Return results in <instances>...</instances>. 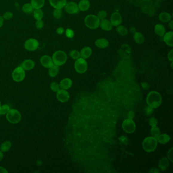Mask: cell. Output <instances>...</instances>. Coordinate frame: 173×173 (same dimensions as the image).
<instances>
[{
	"label": "cell",
	"mask_w": 173,
	"mask_h": 173,
	"mask_svg": "<svg viewBox=\"0 0 173 173\" xmlns=\"http://www.w3.org/2000/svg\"><path fill=\"white\" fill-rule=\"evenodd\" d=\"M95 45L99 48H105L109 45V42L107 39L104 38L97 39L95 42Z\"/></svg>",
	"instance_id": "19"
},
{
	"label": "cell",
	"mask_w": 173,
	"mask_h": 173,
	"mask_svg": "<svg viewBox=\"0 0 173 173\" xmlns=\"http://www.w3.org/2000/svg\"><path fill=\"white\" fill-rule=\"evenodd\" d=\"M173 148H171L168 151V157L169 159L170 160V161L171 162H173Z\"/></svg>",
	"instance_id": "44"
},
{
	"label": "cell",
	"mask_w": 173,
	"mask_h": 173,
	"mask_svg": "<svg viewBox=\"0 0 173 173\" xmlns=\"http://www.w3.org/2000/svg\"><path fill=\"white\" fill-rule=\"evenodd\" d=\"M70 56L72 59H77L80 56V53L76 50H73L70 52Z\"/></svg>",
	"instance_id": "36"
},
{
	"label": "cell",
	"mask_w": 173,
	"mask_h": 173,
	"mask_svg": "<svg viewBox=\"0 0 173 173\" xmlns=\"http://www.w3.org/2000/svg\"><path fill=\"white\" fill-rule=\"evenodd\" d=\"M134 41L138 44H142L144 42L145 38L144 36L140 32H136L134 35Z\"/></svg>",
	"instance_id": "26"
},
{
	"label": "cell",
	"mask_w": 173,
	"mask_h": 173,
	"mask_svg": "<svg viewBox=\"0 0 173 173\" xmlns=\"http://www.w3.org/2000/svg\"><path fill=\"white\" fill-rule=\"evenodd\" d=\"M6 114L7 120L12 124L19 123L22 119L21 114L17 110L10 109Z\"/></svg>",
	"instance_id": "5"
},
{
	"label": "cell",
	"mask_w": 173,
	"mask_h": 173,
	"mask_svg": "<svg viewBox=\"0 0 173 173\" xmlns=\"http://www.w3.org/2000/svg\"><path fill=\"white\" fill-rule=\"evenodd\" d=\"M64 28H62V27H59V28H57V30H56V32L59 35H62V34H63L64 33Z\"/></svg>",
	"instance_id": "47"
},
{
	"label": "cell",
	"mask_w": 173,
	"mask_h": 173,
	"mask_svg": "<svg viewBox=\"0 0 173 173\" xmlns=\"http://www.w3.org/2000/svg\"><path fill=\"white\" fill-rule=\"evenodd\" d=\"M10 110V107L8 105H3L0 107V115L6 114Z\"/></svg>",
	"instance_id": "34"
},
{
	"label": "cell",
	"mask_w": 173,
	"mask_h": 173,
	"mask_svg": "<svg viewBox=\"0 0 173 173\" xmlns=\"http://www.w3.org/2000/svg\"><path fill=\"white\" fill-rule=\"evenodd\" d=\"M3 17H2V16H0V27H2V25H3Z\"/></svg>",
	"instance_id": "52"
},
{
	"label": "cell",
	"mask_w": 173,
	"mask_h": 173,
	"mask_svg": "<svg viewBox=\"0 0 173 173\" xmlns=\"http://www.w3.org/2000/svg\"><path fill=\"white\" fill-rule=\"evenodd\" d=\"M157 140L153 137H148L145 138L143 142V148L147 152L154 151L157 146Z\"/></svg>",
	"instance_id": "2"
},
{
	"label": "cell",
	"mask_w": 173,
	"mask_h": 173,
	"mask_svg": "<svg viewBox=\"0 0 173 173\" xmlns=\"http://www.w3.org/2000/svg\"><path fill=\"white\" fill-rule=\"evenodd\" d=\"M25 70L21 66L16 68L12 74V77L14 81L19 82L24 80L25 78Z\"/></svg>",
	"instance_id": "7"
},
{
	"label": "cell",
	"mask_w": 173,
	"mask_h": 173,
	"mask_svg": "<svg viewBox=\"0 0 173 173\" xmlns=\"http://www.w3.org/2000/svg\"><path fill=\"white\" fill-rule=\"evenodd\" d=\"M50 88L54 92H57L60 88L59 84L56 82H52L50 84Z\"/></svg>",
	"instance_id": "37"
},
{
	"label": "cell",
	"mask_w": 173,
	"mask_h": 173,
	"mask_svg": "<svg viewBox=\"0 0 173 173\" xmlns=\"http://www.w3.org/2000/svg\"><path fill=\"white\" fill-rule=\"evenodd\" d=\"M155 32L157 35L163 37L166 33L165 27L161 24H157L155 27Z\"/></svg>",
	"instance_id": "24"
},
{
	"label": "cell",
	"mask_w": 173,
	"mask_h": 173,
	"mask_svg": "<svg viewBox=\"0 0 173 173\" xmlns=\"http://www.w3.org/2000/svg\"><path fill=\"white\" fill-rule=\"evenodd\" d=\"M8 173V171H7L6 169L4 168L3 167H1V166H0V173Z\"/></svg>",
	"instance_id": "50"
},
{
	"label": "cell",
	"mask_w": 173,
	"mask_h": 173,
	"mask_svg": "<svg viewBox=\"0 0 173 173\" xmlns=\"http://www.w3.org/2000/svg\"><path fill=\"white\" fill-rule=\"evenodd\" d=\"M133 29H134V30H133V27H131V29H130V30H131V32H133V33H134L136 32V29H134V28Z\"/></svg>",
	"instance_id": "54"
},
{
	"label": "cell",
	"mask_w": 173,
	"mask_h": 173,
	"mask_svg": "<svg viewBox=\"0 0 173 173\" xmlns=\"http://www.w3.org/2000/svg\"><path fill=\"white\" fill-rule=\"evenodd\" d=\"M59 71V66L54 65L50 68L48 70V74L51 77H55L58 74Z\"/></svg>",
	"instance_id": "28"
},
{
	"label": "cell",
	"mask_w": 173,
	"mask_h": 173,
	"mask_svg": "<svg viewBox=\"0 0 173 173\" xmlns=\"http://www.w3.org/2000/svg\"><path fill=\"white\" fill-rule=\"evenodd\" d=\"M173 32L172 31L166 33L163 35V40L166 44L170 47L173 46Z\"/></svg>",
	"instance_id": "16"
},
{
	"label": "cell",
	"mask_w": 173,
	"mask_h": 173,
	"mask_svg": "<svg viewBox=\"0 0 173 173\" xmlns=\"http://www.w3.org/2000/svg\"><path fill=\"white\" fill-rule=\"evenodd\" d=\"M128 118L133 120L134 116V111H133V110L129 111V112H128Z\"/></svg>",
	"instance_id": "48"
},
{
	"label": "cell",
	"mask_w": 173,
	"mask_h": 173,
	"mask_svg": "<svg viewBox=\"0 0 173 173\" xmlns=\"http://www.w3.org/2000/svg\"><path fill=\"white\" fill-rule=\"evenodd\" d=\"M123 129L125 132L128 134H131L136 130V124L131 119H126L123 122L122 125Z\"/></svg>",
	"instance_id": "8"
},
{
	"label": "cell",
	"mask_w": 173,
	"mask_h": 173,
	"mask_svg": "<svg viewBox=\"0 0 173 173\" xmlns=\"http://www.w3.org/2000/svg\"><path fill=\"white\" fill-rule=\"evenodd\" d=\"M168 58L169 61L173 62V50L172 49L170 52H169L168 55Z\"/></svg>",
	"instance_id": "45"
},
{
	"label": "cell",
	"mask_w": 173,
	"mask_h": 173,
	"mask_svg": "<svg viewBox=\"0 0 173 173\" xmlns=\"http://www.w3.org/2000/svg\"><path fill=\"white\" fill-rule=\"evenodd\" d=\"M45 0H31V5L35 9H41L44 6Z\"/></svg>",
	"instance_id": "25"
},
{
	"label": "cell",
	"mask_w": 173,
	"mask_h": 173,
	"mask_svg": "<svg viewBox=\"0 0 173 173\" xmlns=\"http://www.w3.org/2000/svg\"><path fill=\"white\" fill-rule=\"evenodd\" d=\"M40 62L44 67L48 69L53 65V62L52 61V58H51L49 56L47 55L42 56V57H41Z\"/></svg>",
	"instance_id": "13"
},
{
	"label": "cell",
	"mask_w": 173,
	"mask_h": 173,
	"mask_svg": "<svg viewBox=\"0 0 173 173\" xmlns=\"http://www.w3.org/2000/svg\"><path fill=\"white\" fill-rule=\"evenodd\" d=\"M150 134L152 135V136L157 139V138L159 136V135L160 134V128H158V126H153L151 128V130H150Z\"/></svg>",
	"instance_id": "32"
},
{
	"label": "cell",
	"mask_w": 173,
	"mask_h": 173,
	"mask_svg": "<svg viewBox=\"0 0 173 173\" xmlns=\"http://www.w3.org/2000/svg\"><path fill=\"white\" fill-rule=\"evenodd\" d=\"M74 68L76 71L79 73L80 74H82L85 72L88 69V64L86 62L85 59L82 57H79V59H77L75 64Z\"/></svg>",
	"instance_id": "6"
},
{
	"label": "cell",
	"mask_w": 173,
	"mask_h": 173,
	"mask_svg": "<svg viewBox=\"0 0 173 173\" xmlns=\"http://www.w3.org/2000/svg\"><path fill=\"white\" fill-rule=\"evenodd\" d=\"M170 139H171L170 137L166 134H160L159 136L157 138V142L162 144H165L168 143L170 141Z\"/></svg>",
	"instance_id": "23"
},
{
	"label": "cell",
	"mask_w": 173,
	"mask_h": 173,
	"mask_svg": "<svg viewBox=\"0 0 173 173\" xmlns=\"http://www.w3.org/2000/svg\"><path fill=\"white\" fill-rule=\"evenodd\" d=\"M146 102L148 106L152 108H157L161 105L162 98L160 93L151 91L147 96Z\"/></svg>",
	"instance_id": "1"
},
{
	"label": "cell",
	"mask_w": 173,
	"mask_h": 173,
	"mask_svg": "<svg viewBox=\"0 0 173 173\" xmlns=\"http://www.w3.org/2000/svg\"><path fill=\"white\" fill-rule=\"evenodd\" d=\"M158 167L161 171H165L169 166V161L166 157H163L160 160L158 163Z\"/></svg>",
	"instance_id": "22"
},
{
	"label": "cell",
	"mask_w": 173,
	"mask_h": 173,
	"mask_svg": "<svg viewBox=\"0 0 173 173\" xmlns=\"http://www.w3.org/2000/svg\"><path fill=\"white\" fill-rule=\"evenodd\" d=\"M171 15L166 12H163L160 14L159 16L160 20L163 22H169L171 19Z\"/></svg>",
	"instance_id": "27"
},
{
	"label": "cell",
	"mask_w": 173,
	"mask_h": 173,
	"mask_svg": "<svg viewBox=\"0 0 173 173\" xmlns=\"http://www.w3.org/2000/svg\"><path fill=\"white\" fill-rule=\"evenodd\" d=\"M13 17V14L12 12H6L3 15V19L6 20H9Z\"/></svg>",
	"instance_id": "43"
},
{
	"label": "cell",
	"mask_w": 173,
	"mask_h": 173,
	"mask_svg": "<svg viewBox=\"0 0 173 173\" xmlns=\"http://www.w3.org/2000/svg\"><path fill=\"white\" fill-rule=\"evenodd\" d=\"M3 157V153H2V151L0 150V161L2 160Z\"/></svg>",
	"instance_id": "53"
},
{
	"label": "cell",
	"mask_w": 173,
	"mask_h": 173,
	"mask_svg": "<svg viewBox=\"0 0 173 173\" xmlns=\"http://www.w3.org/2000/svg\"><path fill=\"white\" fill-rule=\"evenodd\" d=\"M99 25L101 27V29L105 31H109L112 29V25L111 22L105 19L101 20V22L99 23Z\"/></svg>",
	"instance_id": "17"
},
{
	"label": "cell",
	"mask_w": 173,
	"mask_h": 173,
	"mask_svg": "<svg viewBox=\"0 0 173 173\" xmlns=\"http://www.w3.org/2000/svg\"><path fill=\"white\" fill-rule=\"evenodd\" d=\"M110 22L112 26L114 27H118V25H120L122 22L121 15L118 12H114L111 15Z\"/></svg>",
	"instance_id": "12"
},
{
	"label": "cell",
	"mask_w": 173,
	"mask_h": 173,
	"mask_svg": "<svg viewBox=\"0 0 173 173\" xmlns=\"http://www.w3.org/2000/svg\"><path fill=\"white\" fill-rule=\"evenodd\" d=\"M1 106V102H0V107Z\"/></svg>",
	"instance_id": "55"
},
{
	"label": "cell",
	"mask_w": 173,
	"mask_h": 173,
	"mask_svg": "<svg viewBox=\"0 0 173 173\" xmlns=\"http://www.w3.org/2000/svg\"><path fill=\"white\" fill-rule=\"evenodd\" d=\"M160 171L158 170L157 168H152L151 169L150 171H149V173H160Z\"/></svg>",
	"instance_id": "49"
},
{
	"label": "cell",
	"mask_w": 173,
	"mask_h": 173,
	"mask_svg": "<svg viewBox=\"0 0 173 173\" xmlns=\"http://www.w3.org/2000/svg\"><path fill=\"white\" fill-rule=\"evenodd\" d=\"M78 6L79 10L81 11H85L89 8L90 3L88 0H81Z\"/></svg>",
	"instance_id": "20"
},
{
	"label": "cell",
	"mask_w": 173,
	"mask_h": 173,
	"mask_svg": "<svg viewBox=\"0 0 173 173\" xmlns=\"http://www.w3.org/2000/svg\"><path fill=\"white\" fill-rule=\"evenodd\" d=\"M149 124L152 127L156 126L157 124V120L155 117H151L149 120Z\"/></svg>",
	"instance_id": "41"
},
{
	"label": "cell",
	"mask_w": 173,
	"mask_h": 173,
	"mask_svg": "<svg viewBox=\"0 0 173 173\" xmlns=\"http://www.w3.org/2000/svg\"><path fill=\"white\" fill-rule=\"evenodd\" d=\"M84 22L89 29H96L99 26L100 20L96 15H88L85 18Z\"/></svg>",
	"instance_id": "4"
},
{
	"label": "cell",
	"mask_w": 173,
	"mask_h": 173,
	"mask_svg": "<svg viewBox=\"0 0 173 173\" xmlns=\"http://www.w3.org/2000/svg\"><path fill=\"white\" fill-rule=\"evenodd\" d=\"M107 16V12L104 11V10H102L101 11H99L98 14V16L97 17L99 19V20H102L106 19V17Z\"/></svg>",
	"instance_id": "38"
},
{
	"label": "cell",
	"mask_w": 173,
	"mask_h": 173,
	"mask_svg": "<svg viewBox=\"0 0 173 173\" xmlns=\"http://www.w3.org/2000/svg\"><path fill=\"white\" fill-rule=\"evenodd\" d=\"M53 16L56 19H61L62 16V9H55L53 12Z\"/></svg>",
	"instance_id": "35"
},
{
	"label": "cell",
	"mask_w": 173,
	"mask_h": 173,
	"mask_svg": "<svg viewBox=\"0 0 173 173\" xmlns=\"http://www.w3.org/2000/svg\"><path fill=\"white\" fill-rule=\"evenodd\" d=\"M92 53V50L89 47H84L80 52V56L84 59H88Z\"/></svg>",
	"instance_id": "21"
},
{
	"label": "cell",
	"mask_w": 173,
	"mask_h": 173,
	"mask_svg": "<svg viewBox=\"0 0 173 173\" xmlns=\"http://www.w3.org/2000/svg\"><path fill=\"white\" fill-rule=\"evenodd\" d=\"M169 27H170L171 30H173V21L171 20V22L169 23Z\"/></svg>",
	"instance_id": "51"
},
{
	"label": "cell",
	"mask_w": 173,
	"mask_h": 173,
	"mask_svg": "<svg viewBox=\"0 0 173 173\" xmlns=\"http://www.w3.org/2000/svg\"><path fill=\"white\" fill-rule=\"evenodd\" d=\"M34 17L36 20H40L43 17V12L40 9H35L34 11Z\"/></svg>",
	"instance_id": "33"
},
{
	"label": "cell",
	"mask_w": 173,
	"mask_h": 173,
	"mask_svg": "<svg viewBox=\"0 0 173 173\" xmlns=\"http://www.w3.org/2000/svg\"><path fill=\"white\" fill-rule=\"evenodd\" d=\"M65 9L66 12L70 14H75L79 13V9L77 4L73 2H70L66 3L65 6Z\"/></svg>",
	"instance_id": "10"
},
{
	"label": "cell",
	"mask_w": 173,
	"mask_h": 173,
	"mask_svg": "<svg viewBox=\"0 0 173 173\" xmlns=\"http://www.w3.org/2000/svg\"><path fill=\"white\" fill-rule=\"evenodd\" d=\"M66 35L68 38H73L74 36V32L71 29H67L66 30Z\"/></svg>",
	"instance_id": "39"
},
{
	"label": "cell",
	"mask_w": 173,
	"mask_h": 173,
	"mask_svg": "<svg viewBox=\"0 0 173 173\" xmlns=\"http://www.w3.org/2000/svg\"><path fill=\"white\" fill-rule=\"evenodd\" d=\"M145 113L147 116H149L153 112V110L152 108L148 106L145 108Z\"/></svg>",
	"instance_id": "42"
},
{
	"label": "cell",
	"mask_w": 173,
	"mask_h": 173,
	"mask_svg": "<svg viewBox=\"0 0 173 173\" xmlns=\"http://www.w3.org/2000/svg\"><path fill=\"white\" fill-rule=\"evenodd\" d=\"M56 98L61 102H67L70 98V95L68 92L65 89H59L57 91L56 94Z\"/></svg>",
	"instance_id": "11"
},
{
	"label": "cell",
	"mask_w": 173,
	"mask_h": 173,
	"mask_svg": "<svg viewBox=\"0 0 173 173\" xmlns=\"http://www.w3.org/2000/svg\"><path fill=\"white\" fill-rule=\"evenodd\" d=\"M11 142L9 141L4 142L1 146V150L2 152H7L11 147Z\"/></svg>",
	"instance_id": "31"
},
{
	"label": "cell",
	"mask_w": 173,
	"mask_h": 173,
	"mask_svg": "<svg viewBox=\"0 0 173 173\" xmlns=\"http://www.w3.org/2000/svg\"><path fill=\"white\" fill-rule=\"evenodd\" d=\"M141 84L142 87L143 88V89H145V90H147V89H149V85L148 83L142 82Z\"/></svg>",
	"instance_id": "46"
},
{
	"label": "cell",
	"mask_w": 173,
	"mask_h": 173,
	"mask_svg": "<svg viewBox=\"0 0 173 173\" xmlns=\"http://www.w3.org/2000/svg\"><path fill=\"white\" fill-rule=\"evenodd\" d=\"M20 66L26 71H29L34 68L35 62L32 59H26L21 64Z\"/></svg>",
	"instance_id": "15"
},
{
	"label": "cell",
	"mask_w": 173,
	"mask_h": 173,
	"mask_svg": "<svg viewBox=\"0 0 173 173\" xmlns=\"http://www.w3.org/2000/svg\"><path fill=\"white\" fill-rule=\"evenodd\" d=\"M51 6L55 9H62L64 8L66 3V0H49Z\"/></svg>",
	"instance_id": "14"
},
{
	"label": "cell",
	"mask_w": 173,
	"mask_h": 173,
	"mask_svg": "<svg viewBox=\"0 0 173 173\" xmlns=\"http://www.w3.org/2000/svg\"><path fill=\"white\" fill-rule=\"evenodd\" d=\"M33 9L32 5L30 3L24 4L22 7V11L25 13H31L33 12Z\"/></svg>",
	"instance_id": "30"
},
{
	"label": "cell",
	"mask_w": 173,
	"mask_h": 173,
	"mask_svg": "<svg viewBox=\"0 0 173 173\" xmlns=\"http://www.w3.org/2000/svg\"><path fill=\"white\" fill-rule=\"evenodd\" d=\"M36 27L38 30H41L42 28L44 27V22H43V20H38L36 22L35 24Z\"/></svg>",
	"instance_id": "40"
},
{
	"label": "cell",
	"mask_w": 173,
	"mask_h": 173,
	"mask_svg": "<svg viewBox=\"0 0 173 173\" xmlns=\"http://www.w3.org/2000/svg\"><path fill=\"white\" fill-rule=\"evenodd\" d=\"M39 42L35 39L30 38L25 41V48L27 50L33 51L37 49L39 47Z\"/></svg>",
	"instance_id": "9"
},
{
	"label": "cell",
	"mask_w": 173,
	"mask_h": 173,
	"mask_svg": "<svg viewBox=\"0 0 173 173\" xmlns=\"http://www.w3.org/2000/svg\"><path fill=\"white\" fill-rule=\"evenodd\" d=\"M72 85V81L70 78H65L61 81L59 86L61 89L67 90L71 88Z\"/></svg>",
	"instance_id": "18"
},
{
	"label": "cell",
	"mask_w": 173,
	"mask_h": 173,
	"mask_svg": "<svg viewBox=\"0 0 173 173\" xmlns=\"http://www.w3.org/2000/svg\"><path fill=\"white\" fill-rule=\"evenodd\" d=\"M52 59L54 65L61 66L66 63L67 56L64 51L58 50L54 53Z\"/></svg>",
	"instance_id": "3"
},
{
	"label": "cell",
	"mask_w": 173,
	"mask_h": 173,
	"mask_svg": "<svg viewBox=\"0 0 173 173\" xmlns=\"http://www.w3.org/2000/svg\"><path fill=\"white\" fill-rule=\"evenodd\" d=\"M116 31L117 32L118 34L122 36L127 35L128 33V30L123 25H118L116 29Z\"/></svg>",
	"instance_id": "29"
}]
</instances>
